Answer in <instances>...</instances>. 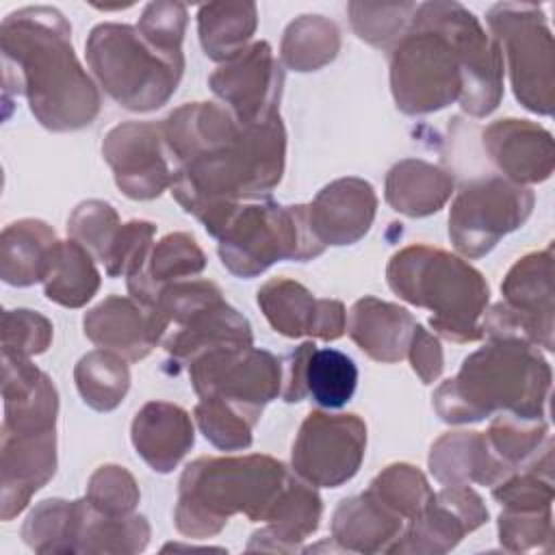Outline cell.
<instances>
[{
    "mask_svg": "<svg viewBox=\"0 0 555 555\" xmlns=\"http://www.w3.org/2000/svg\"><path fill=\"white\" fill-rule=\"evenodd\" d=\"M193 418L204 438L221 451H243L251 447L254 423L221 399H199L193 408Z\"/></svg>",
    "mask_w": 555,
    "mask_h": 555,
    "instance_id": "60d3db41",
    "label": "cell"
},
{
    "mask_svg": "<svg viewBox=\"0 0 555 555\" xmlns=\"http://www.w3.org/2000/svg\"><path fill=\"white\" fill-rule=\"evenodd\" d=\"M258 26L254 2H208L197 11V35L208 59L225 63L241 54Z\"/></svg>",
    "mask_w": 555,
    "mask_h": 555,
    "instance_id": "d6a6232c",
    "label": "cell"
},
{
    "mask_svg": "<svg viewBox=\"0 0 555 555\" xmlns=\"http://www.w3.org/2000/svg\"><path fill=\"white\" fill-rule=\"evenodd\" d=\"M388 61L390 93L405 115H427L457 102L464 113L481 119L501 104V48L460 2L418 4Z\"/></svg>",
    "mask_w": 555,
    "mask_h": 555,
    "instance_id": "7a4b0ae2",
    "label": "cell"
},
{
    "mask_svg": "<svg viewBox=\"0 0 555 555\" xmlns=\"http://www.w3.org/2000/svg\"><path fill=\"white\" fill-rule=\"evenodd\" d=\"M486 522L488 507L468 483L444 486L431 494L427 505L416 516L405 520V527L390 553H449L466 533Z\"/></svg>",
    "mask_w": 555,
    "mask_h": 555,
    "instance_id": "9a60e30c",
    "label": "cell"
},
{
    "mask_svg": "<svg viewBox=\"0 0 555 555\" xmlns=\"http://www.w3.org/2000/svg\"><path fill=\"white\" fill-rule=\"evenodd\" d=\"M503 304L516 314L525 338L553 351V245L518 258L501 282Z\"/></svg>",
    "mask_w": 555,
    "mask_h": 555,
    "instance_id": "d6986e66",
    "label": "cell"
},
{
    "mask_svg": "<svg viewBox=\"0 0 555 555\" xmlns=\"http://www.w3.org/2000/svg\"><path fill=\"white\" fill-rule=\"evenodd\" d=\"M486 22L501 54L516 100L531 113L551 117L555 106V46L540 4L499 2Z\"/></svg>",
    "mask_w": 555,
    "mask_h": 555,
    "instance_id": "9c48e42d",
    "label": "cell"
},
{
    "mask_svg": "<svg viewBox=\"0 0 555 555\" xmlns=\"http://www.w3.org/2000/svg\"><path fill=\"white\" fill-rule=\"evenodd\" d=\"M429 473L442 486H496L512 470L494 455L483 431H447L429 449Z\"/></svg>",
    "mask_w": 555,
    "mask_h": 555,
    "instance_id": "d4e9b609",
    "label": "cell"
},
{
    "mask_svg": "<svg viewBox=\"0 0 555 555\" xmlns=\"http://www.w3.org/2000/svg\"><path fill=\"white\" fill-rule=\"evenodd\" d=\"M535 193L503 176L462 184L449 208V238L464 258H481L518 230L533 210Z\"/></svg>",
    "mask_w": 555,
    "mask_h": 555,
    "instance_id": "8fae6325",
    "label": "cell"
},
{
    "mask_svg": "<svg viewBox=\"0 0 555 555\" xmlns=\"http://www.w3.org/2000/svg\"><path fill=\"white\" fill-rule=\"evenodd\" d=\"M488 158L503 178L516 184H538L555 169L553 134L529 119H496L481 130Z\"/></svg>",
    "mask_w": 555,
    "mask_h": 555,
    "instance_id": "ffe728a7",
    "label": "cell"
},
{
    "mask_svg": "<svg viewBox=\"0 0 555 555\" xmlns=\"http://www.w3.org/2000/svg\"><path fill=\"white\" fill-rule=\"evenodd\" d=\"M85 499L102 514L126 516L139 505L141 492L130 470L119 464H102L91 473Z\"/></svg>",
    "mask_w": 555,
    "mask_h": 555,
    "instance_id": "7bdbcfd3",
    "label": "cell"
},
{
    "mask_svg": "<svg viewBox=\"0 0 555 555\" xmlns=\"http://www.w3.org/2000/svg\"><path fill=\"white\" fill-rule=\"evenodd\" d=\"M186 7L182 2H150L145 4L137 30L156 48L165 52H182L186 30Z\"/></svg>",
    "mask_w": 555,
    "mask_h": 555,
    "instance_id": "c3c4849f",
    "label": "cell"
},
{
    "mask_svg": "<svg viewBox=\"0 0 555 555\" xmlns=\"http://www.w3.org/2000/svg\"><path fill=\"white\" fill-rule=\"evenodd\" d=\"M121 356L93 349L74 366V382L82 401L95 412L115 410L130 388V369Z\"/></svg>",
    "mask_w": 555,
    "mask_h": 555,
    "instance_id": "d590c367",
    "label": "cell"
},
{
    "mask_svg": "<svg viewBox=\"0 0 555 555\" xmlns=\"http://www.w3.org/2000/svg\"><path fill=\"white\" fill-rule=\"evenodd\" d=\"M314 340H304L295 347L286 360H282V392L280 397L286 403H297L306 399V362L314 349Z\"/></svg>",
    "mask_w": 555,
    "mask_h": 555,
    "instance_id": "f907efd6",
    "label": "cell"
},
{
    "mask_svg": "<svg viewBox=\"0 0 555 555\" xmlns=\"http://www.w3.org/2000/svg\"><path fill=\"white\" fill-rule=\"evenodd\" d=\"M2 429L9 434L56 431L59 392L50 375L30 362L2 353Z\"/></svg>",
    "mask_w": 555,
    "mask_h": 555,
    "instance_id": "44dd1931",
    "label": "cell"
},
{
    "mask_svg": "<svg viewBox=\"0 0 555 555\" xmlns=\"http://www.w3.org/2000/svg\"><path fill=\"white\" fill-rule=\"evenodd\" d=\"M56 473V431H0V518L20 516Z\"/></svg>",
    "mask_w": 555,
    "mask_h": 555,
    "instance_id": "ac0fdd59",
    "label": "cell"
},
{
    "mask_svg": "<svg viewBox=\"0 0 555 555\" xmlns=\"http://www.w3.org/2000/svg\"><path fill=\"white\" fill-rule=\"evenodd\" d=\"M453 176L423 158H403L386 173V204L405 217H429L453 195Z\"/></svg>",
    "mask_w": 555,
    "mask_h": 555,
    "instance_id": "4dcf8cb0",
    "label": "cell"
},
{
    "mask_svg": "<svg viewBox=\"0 0 555 555\" xmlns=\"http://www.w3.org/2000/svg\"><path fill=\"white\" fill-rule=\"evenodd\" d=\"M483 434L494 455L509 470L531 462L553 440L546 418H522L507 412H499Z\"/></svg>",
    "mask_w": 555,
    "mask_h": 555,
    "instance_id": "74e56055",
    "label": "cell"
},
{
    "mask_svg": "<svg viewBox=\"0 0 555 555\" xmlns=\"http://www.w3.org/2000/svg\"><path fill=\"white\" fill-rule=\"evenodd\" d=\"M340 52V28L325 15H299L293 20L280 41L282 63L299 74L317 72L330 65Z\"/></svg>",
    "mask_w": 555,
    "mask_h": 555,
    "instance_id": "836d02e7",
    "label": "cell"
},
{
    "mask_svg": "<svg viewBox=\"0 0 555 555\" xmlns=\"http://www.w3.org/2000/svg\"><path fill=\"white\" fill-rule=\"evenodd\" d=\"M386 282L403 301L431 312L434 334L455 345L483 338L481 317L490 301V286L481 271L455 254L425 243L395 251L386 267Z\"/></svg>",
    "mask_w": 555,
    "mask_h": 555,
    "instance_id": "8992f818",
    "label": "cell"
},
{
    "mask_svg": "<svg viewBox=\"0 0 555 555\" xmlns=\"http://www.w3.org/2000/svg\"><path fill=\"white\" fill-rule=\"evenodd\" d=\"M85 336L100 349L113 351L128 362L147 358L169 332L167 317L134 297L108 295L82 317Z\"/></svg>",
    "mask_w": 555,
    "mask_h": 555,
    "instance_id": "2e32d148",
    "label": "cell"
},
{
    "mask_svg": "<svg viewBox=\"0 0 555 555\" xmlns=\"http://www.w3.org/2000/svg\"><path fill=\"white\" fill-rule=\"evenodd\" d=\"M189 377L199 399H221L254 425L267 403L282 392V360L254 345H228L195 356Z\"/></svg>",
    "mask_w": 555,
    "mask_h": 555,
    "instance_id": "30bf717a",
    "label": "cell"
},
{
    "mask_svg": "<svg viewBox=\"0 0 555 555\" xmlns=\"http://www.w3.org/2000/svg\"><path fill=\"white\" fill-rule=\"evenodd\" d=\"M117 189L130 199H154L173 184V163L156 121H124L102 141Z\"/></svg>",
    "mask_w": 555,
    "mask_h": 555,
    "instance_id": "4fadbf2b",
    "label": "cell"
},
{
    "mask_svg": "<svg viewBox=\"0 0 555 555\" xmlns=\"http://www.w3.org/2000/svg\"><path fill=\"white\" fill-rule=\"evenodd\" d=\"M206 254L189 232H169L152 245L141 271L128 278V293L145 306H154L160 291L178 280L202 273Z\"/></svg>",
    "mask_w": 555,
    "mask_h": 555,
    "instance_id": "1f68e13d",
    "label": "cell"
},
{
    "mask_svg": "<svg viewBox=\"0 0 555 555\" xmlns=\"http://www.w3.org/2000/svg\"><path fill=\"white\" fill-rule=\"evenodd\" d=\"M416 327L414 314L392 301L366 295L347 314V334L375 362L392 364L408 356Z\"/></svg>",
    "mask_w": 555,
    "mask_h": 555,
    "instance_id": "cb8c5ba5",
    "label": "cell"
},
{
    "mask_svg": "<svg viewBox=\"0 0 555 555\" xmlns=\"http://www.w3.org/2000/svg\"><path fill=\"white\" fill-rule=\"evenodd\" d=\"M321 516L323 501L317 488L291 473L264 527L251 533L247 551H299V544L319 529Z\"/></svg>",
    "mask_w": 555,
    "mask_h": 555,
    "instance_id": "484cf974",
    "label": "cell"
},
{
    "mask_svg": "<svg viewBox=\"0 0 555 555\" xmlns=\"http://www.w3.org/2000/svg\"><path fill=\"white\" fill-rule=\"evenodd\" d=\"M156 234V223L145 219H132L119 225L117 236L108 249L104 271L108 278L134 275L145 264V258L152 249V238Z\"/></svg>",
    "mask_w": 555,
    "mask_h": 555,
    "instance_id": "7dc6e473",
    "label": "cell"
},
{
    "mask_svg": "<svg viewBox=\"0 0 555 555\" xmlns=\"http://www.w3.org/2000/svg\"><path fill=\"white\" fill-rule=\"evenodd\" d=\"M256 301L269 325L286 338L336 340L347 332V310L340 299L314 297L301 282L291 278L267 280Z\"/></svg>",
    "mask_w": 555,
    "mask_h": 555,
    "instance_id": "e0dca14e",
    "label": "cell"
},
{
    "mask_svg": "<svg viewBox=\"0 0 555 555\" xmlns=\"http://www.w3.org/2000/svg\"><path fill=\"white\" fill-rule=\"evenodd\" d=\"M59 238L41 219H17L4 225L0 236V278L9 286L43 284L56 251Z\"/></svg>",
    "mask_w": 555,
    "mask_h": 555,
    "instance_id": "f546056e",
    "label": "cell"
},
{
    "mask_svg": "<svg viewBox=\"0 0 555 555\" xmlns=\"http://www.w3.org/2000/svg\"><path fill=\"white\" fill-rule=\"evenodd\" d=\"M173 327L176 330L163 338V347L178 364H189L195 356L217 347L254 345L249 321L225 299L206 306Z\"/></svg>",
    "mask_w": 555,
    "mask_h": 555,
    "instance_id": "f1b7e54d",
    "label": "cell"
},
{
    "mask_svg": "<svg viewBox=\"0 0 555 555\" xmlns=\"http://www.w3.org/2000/svg\"><path fill=\"white\" fill-rule=\"evenodd\" d=\"M72 501L46 499L37 503L22 525V540L37 553H67Z\"/></svg>",
    "mask_w": 555,
    "mask_h": 555,
    "instance_id": "ee69618b",
    "label": "cell"
},
{
    "mask_svg": "<svg viewBox=\"0 0 555 555\" xmlns=\"http://www.w3.org/2000/svg\"><path fill=\"white\" fill-rule=\"evenodd\" d=\"M87 63L98 85L126 111L150 113L165 106L184 74V54L152 46L137 26L102 22L85 41Z\"/></svg>",
    "mask_w": 555,
    "mask_h": 555,
    "instance_id": "52a82bcc",
    "label": "cell"
},
{
    "mask_svg": "<svg viewBox=\"0 0 555 555\" xmlns=\"http://www.w3.org/2000/svg\"><path fill=\"white\" fill-rule=\"evenodd\" d=\"M366 492L399 514L403 520L416 516L434 494L423 470L408 462L388 464L371 479Z\"/></svg>",
    "mask_w": 555,
    "mask_h": 555,
    "instance_id": "ab89813d",
    "label": "cell"
},
{
    "mask_svg": "<svg viewBox=\"0 0 555 555\" xmlns=\"http://www.w3.org/2000/svg\"><path fill=\"white\" fill-rule=\"evenodd\" d=\"M553 538V512L542 509H505L499 514V542L509 553H527L548 546Z\"/></svg>",
    "mask_w": 555,
    "mask_h": 555,
    "instance_id": "bcb514c9",
    "label": "cell"
},
{
    "mask_svg": "<svg viewBox=\"0 0 555 555\" xmlns=\"http://www.w3.org/2000/svg\"><path fill=\"white\" fill-rule=\"evenodd\" d=\"M150 522L141 514L108 516L87 499L72 501L67 553H141L150 544Z\"/></svg>",
    "mask_w": 555,
    "mask_h": 555,
    "instance_id": "4316f807",
    "label": "cell"
},
{
    "mask_svg": "<svg viewBox=\"0 0 555 555\" xmlns=\"http://www.w3.org/2000/svg\"><path fill=\"white\" fill-rule=\"evenodd\" d=\"M119 225V215L108 202L85 199L72 210L67 219V234L80 243L95 260L104 262Z\"/></svg>",
    "mask_w": 555,
    "mask_h": 555,
    "instance_id": "b9f144b4",
    "label": "cell"
},
{
    "mask_svg": "<svg viewBox=\"0 0 555 555\" xmlns=\"http://www.w3.org/2000/svg\"><path fill=\"white\" fill-rule=\"evenodd\" d=\"M416 7L414 2H349L347 13L362 41L390 52L410 28Z\"/></svg>",
    "mask_w": 555,
    "mask_h": 555,
    "instance_id": "f35d334b",
    "label": "cell"
},
{
    "mask_svg": "<svg viewBox=\"0 0 555 555\" xmlns=\"http://www.w3.org/2000/svg\"><path fill=\"white\" fill-rule=\"evenodd\" d=\"M288 477L286 464L264 453L197 457L178 481L176 529L204 540L217 535L234 514L267 522Z\"/></svg>",
    "mask_w": 555,
    "mask_h": 555,
    "instance_id": "5b68a950",
    "label": "cell"
},
{
    "mask_svg": "<svg viewBox=\"0 0 555 555\" xmlns=\"http://www.w3.org/2000/svg\"><path fill=\"white\" fill-rule=\"evenodd\" d=\"M223 267L236 278H256L280 260L306 262L325 251L310 225L308 204L243 202L217 234Z\"/></svg>",
    "mask_w": 555,
    "mask_h": 555,
    "instance_id": "ba28073f",
    "label": "cell"
},
{
    "mask_svg": "<svg viewBox=\"0 0 555 555\" xmlns=\"http://www.w3.org/2000/svg\"><path fill=\"white\" fill-rule=\"evenodd\" d=\"M173 163L171 195L217 238L230 215L260 199L284 176L286 128L280 115L243 126L215 102H186L163 119Z\"/></svg>",
    "mask_w": 555,
    "mask_h": 555,
    "instance_id": "6da1fadb",
    "label": "cell"
},
{
    "mask_svg": "<svg viewBox=\"0 0 555 555\" xmlns=\"http://www.w3.org/2000/svg\"><path fill=\"white\" fill-rule=\"evenodd\" d=\"M100 288L95 258L74 238L61 241L54 264L43 280V293L63 308H82Z\"/></svg>",
    "mask_w": 555,
    "mask_h": 555,
    "instance_id": "e575fe53",
    "label": "cell"
},
{
    "mask_svg": "<svg viewBox=\"0 0 555 555\" xmlns=\"http://www.w3.org/2000/svg\"><path fill=\"white\" fill-rule=\"evenodd\" d=\"M366 453V423L358 414L312 410L291 449L297 477L314 488H338L356 477Z\"/></svg>",
    "mask_w": 555,
    "mask_h": 555,
    "instance_id": "7c38bea8",
    "label": "cell"
},
{
    "mask_svg": "<svg viewBox=\"0 0 555 555\" xmlns=\"http://www.w3.org/2000/svg\"><path fill=\"white\" fill-rule=\"evenodd\" d=\"M130 440L154 473H171L195 444L191 414L169 401H147L132 418Z\"/></svg>",
    "mask_w": 555,
    "mask_h": 555,
    "instance_id": "603a6c76",
    "label": "cell"
},
{
    "mask_svg": "<svg viewBox=\"0 0 555 555\" xmlns=\"http://www.w3.org/2000/svg\"><path fill=\"white\" fill-rule=\"evenodd\" d=\"M52 321L43 314L15 308L2 314V353L17 358H33L48 351L52 343Z\"/></svg>",
    "mask_w": 555,
    "mask_h": 555,
    "instance_id": "f6af8a7d",
    "label": "cell"
},
{
    "mask_svg": "<svg viewBox=\"0 0 555 555\" xmlns=\"http://www.w3.org/2000/svg\"><path fill=\"white\" fill-rule=\"evenodd\" d=\"M306 397L319 408L338 410L356 392L358 366L356 362L332 347H314L306 362Z\"/></svg>",
    "mask_w": 555,
    "mask_h": 555,
    "instance_id": "8d00e7d4",
    "label": "cell"
},
{
    "mask_svg": "<svg viewBox=\"0 0 555 555\" xmlns=\"http://www.w3.org/2000/svg\"><path fill=\"white\" fill-rule=\"evenodd\" d=\"M4 93L28 100L35 119L52 132L95 121L102 95L80 65L65 15L46 4L11 11L0 24Z\"/></svg>",
    "mask_w": 555,
    "mask_h": 555,
    "instance_id": "3957f363",
    "label": "cell"
},
{
    "mask_svg": "<svg viewBox=\"0 0 555 555\" xmlns=\"http://www.w3.org/2000/svg\"><path fill=\"white\" fill-rule=\"evenodd\" d=\"M377 195L364 178H338L325 184L308 204L310 225L317 238L330 247L353 245L373 225Z\"/></svg>",
    "mask_w": 555,
    "mask_h": 555,
    "instance_id": "7402d4cb",
    "label": "cell"
},
{
    "mask_svg": "<svg viewBox=\"0 0 555 555\" xmlns=\"http://www.w3.org/2000/svg\"><path fill=\"white\" fill-rule=\"evenodd\" d=\"M412 371L418 375V379L423 384H434L444 369V356H442V347L436 334L427 332L421 323H416L410 347H408V356Z\"/></svg>",
    "mask_w": 555,
    "mask_h": 555,
    "instance_id": "681fc988",
    "label": "cell"
},
{
    "mask_svg": "<svg viewBox=\"0 0 555 555\" xmlns=\"http://www.w3.org/2000/svg\"><path fill=\"white\" fill-rule=\"evenodd\" d=\"M210 91L243 126L280 115L284 69L269 41H254L208 76Z\"/></svg>",
    "mask_w": 555,
    "mask_h": 555,
    "instance_id": "5bb4252c",
    "label": "cell"
},
{
    "mask_svg": "<svg viewBox=\"0 0 555 555\" xmlns=\"http://www.w3.org/2000/svg\"><path fill=\"white\" fill-rule=\"evenodd\" d=\"M405 520L371 496L343 499L332 514V542L347 553H390L399 540Z\"/></svg>",
    "mask_w": 555,
    "mask_h": 555,
    "instance_id": "83f0119b",
    "label": "cell"
},
{
    "mask_svg": "<svg viewBox=\"0 0 555 555\" xmlns=\"http://www.w3.org/2000/svg\"><path fill=\"white\" fill-rule=\"evenodd\" d=\"M553 371L540 347L492 338L468 353L455 377L434 390L436 414L451 425L477 423L496 412L546 418Z\"/></svg>",
    "mask_w": 555,
    "mask_h": 555,
    "instance_id": "277c9868",
    "label": "cell"
}]
</instances>
